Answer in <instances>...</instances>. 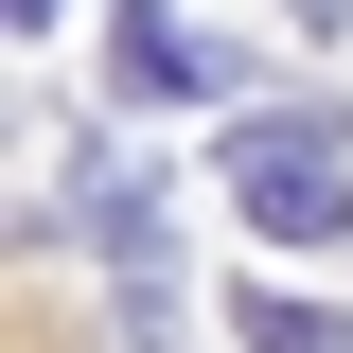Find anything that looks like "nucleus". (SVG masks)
<instances>
[{
	"instance_id": "f257e3e1",
	"label": "nucleus",
	"mask_w": 353,
	"mask_h": 353,
	"mask_svg": "<svg viewBox=\"0 0 353 353\" xmlns=\"http://www.w3.org/2000/svg\"><path fill=\"white\" fill-rule=\"evenodd\" d=\"M230 212L283 230V248H318V230H353V106H248V124L212 141Z\"/></svg>"
},
{
	"instance_id": "f03ea898",
	"label": "nucleus",
	"mask_w": 353,
	"mask_h": 353,
	"mask_svg": "<svg viewBox=\"0 0 353 353\" xmlns=\"http://www.w3.org/2000/svg\"><path fill=\"white\" fill-rule=\"evenodd\" d=\"M71 212H88V248L124 265V283H159V176L124 141H71Z\"/></svg>"
},
{
	"instance_id": "7ed1b4c3",
	"label": "nucleus",
	"mask_w": 353,
	"mask_h": 353,
	"mask_svg": "<svg viewBox=\"0 0 353 353\" xmlns=\"http://www.w3.org/2000/svg\"><path fill=\"white\" fill-rule=\"evenodd\" d=\"M124 88H141V106H212V88H230V53H194L176 18H124Z\"/></svg>"
},
{
	"instance_id": "20e7f679",
	"label": "nucleus",
	"mask_w": 353,
	"mask_h": 353,
	"mask_svg": "<svg viewBox=\"0 0 353 353\" xmlns=\"http://www.w3.org/2000/svg\"><path fill=\"white\" fill-rule=\"evenodd\" d=\"M230 336H248V353H353V318H336V301H283V283H265V301H230Z\"/></svg>"
},
{
	"instance_id": "39448f33",
	"label": "nucleus",
	"mask_w": 353,
	"mask_h": 353,
	"mask_svg": "<svg viewBox=\"0 0 353 353\" xmlns=\"http://www.w3.org/2000/svg\"><path fill=\"white\" fill-rule=\"evenodd\" d=\"M283 18H301V36H353V0H283Z\"/></svg>"
},
{
	"instance_id": "423d86ee",
	"label": "nucleus",
	"mask_w": 353,
	"mask_h": 353,
	"mask_svg": "<svg viewBox=\"0 0 353 353\" xmlns=\"http://www.w3.org/2000/svg\"><path fill=\"white\" fill-rule=\"evenodd\" d=\"M0 18H18V36H53V18H71V0H0Z\"/></svg>"
}]
</instances>
